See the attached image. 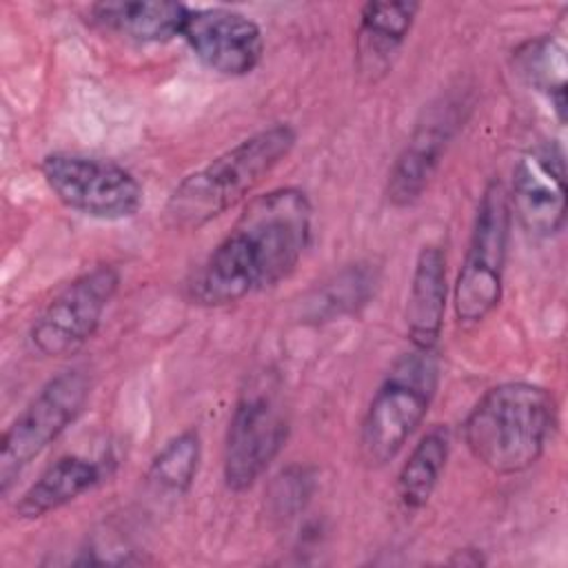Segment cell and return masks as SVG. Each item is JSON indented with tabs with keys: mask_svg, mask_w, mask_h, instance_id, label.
Returning a JSON list of instances; mask_svg holds the SVG:
<instances>
[{
	"mask_svg": "<svg viewBox=\"0 0 568 568\" xmlns=\"http://www.w3.org/2000/svg\"><path fill=\"white\" fill-rule=\"evenodd\" d=\"M515 73L541 93L559 122L566 118V53L564 47L550 38L541 36L535 40L524 42L513 53Z\"/></svg>",
	"mask_w": 568,
	"mask_h": 568,
	"instance_id": "ac0fdd59",
	"label": "cell"
},
{
	"mask_svg": "<svg viewBox=\"0 0 568 568\" xmlns=\"http://www.w3.org/2000/svg\"><path fill=\"white\" fill-rule=\"evenodd\" d=\"M375 268H371V264H353L317 291V297L311 302V315L315 320H333L335 315L357 311L375 293Z\"/></svg>",
	"mask_w": 568,
	"mask_h": 568,
	"instance_id": "ffe728a7",
	"label": "cell"
},
{
	"mask_svg": "<svg viewBox=\"0 0 568 568\" xmlns=\"http://www.w3.org/2000/svg\"><path fill=\"white\" fill-rule=\"evenodd\" d=\"M291 433V410L273 375L248 382L229 417L222 477L231 493L248 490L280 457Z\"/></svg>",
	"mask_w": 568,
	"mask_h": 568,
	"instance_id": "8992f818",
	"label": "cell"
},
{
	"mask_svg": "<svg viewBox=\"0 0 568 568\" xmlns=\"http://www.w3.org/2000/svg\"><path fill=\"white\" fill-rule=\"evenodd\" d=\"M564 151L555 142L524 151L513 166L508 191L510 213L537 240H550L566 226Z\"/></svg>",
	"mask_w": 568,
	"mask_h": 568,
	"instance_id": "8fae6325",
	"label": "cell"
},
{
	"mask_svg": "<svg viewBox=\"0 0 568 568\" xmlns=\"http://www.w3.org/2000/svg\"><path fill=\"white\" fill-rule=\"evenodd\" d=\"M91 395L89 375L73 366L53 375L16 415L0 439L2 495L84 410Z\"/></svg>",
	"mask_w": 568,
	"mask_h": 568,
	"instance_id": "52a82bcc",
	"label": "cell"
},
{
	"mask_svg": "<svg viewBox=\"0 0 568 568\" xmlns=\"http://www.w3.org/2000/svg\"><path fill=\"white\" fill-rule=\"evenodd\" d=\"M102 481V466L82 455H64L49 464L36 481L16 499L13 513L22 521L47 517Z\"/></svg>",
	"mask_w": 568,
	"mask_h": 568,
	"instance_id": "2e32d148",
	"label": "cell"
},
{
	"mask_svg": "<svg viewBox=\"0 0 568 568\" xmlns=\"http://www.w3.org/2000/svg\"><path fill=\"white\" fill-rule=\"evenodd\" d=\"M313 488V475L302 468V466H293L288 470H284L275 484H273V506L277 515H293L297 508L304 506L306 497L311 495Z\"/></svg>",
	"mask_w": 568,
	"mask_h": 568,
	"instance_id": "44dd1931",
	"label": "cell"
},
{
	"mask_svg": "<svg viewBox=\"0 0 568 568\" xmlns=\"http://www.w3.org/2000/svg\"><path fill=\"white\" fill-rule=\"evenodd\" d=\"M202 462V437L197 428H184L153 455L146 468V484L155 495L184 497L197 477Z\"/></svg>",
	"mask_w": 568,
	"mask_h": 568,
	"instance_id": "d6986e66",
	"label": "cell"
},
{
	"mask_svg": "<svg viewBox=\"0 0 568 568\" xmlns=\"http://www.w3.org/2000/svg\"><path fill=\"white\" fill-rule=\"evenodd\" d=\"M91 24L138 44L182 38L189 7L169 0H106L87 9Z\"/></svg>",
	"mask_w": 568,
	"mask_h": 568,
	"instance_id": "9a60e30c",
	"label": "cell"
},
{
	"mask_svg": "<svg viewBox=\"0 0 568 568\" xmlns=\"http://www.w3.org/2000/svg\"><path fill=\"white\" fill-rule=\"evenodd\" d=\"M419 9L422 4L413 0L362 4L355 29V69L364 82H379L388 75Z\"/></svg>",
	"mask_w": 568,
	"mask_h": 568,
	"instance_id": "4fadbf2b",
	"label": "cell"
},
{
	"mask_svg": "<svg viewBox=\"0 0 568 568\" xmlns=\"http://www.w3.org/2000/svg\"><path fill=\"white\" fill-rule=\"evenodd\" d=\"M118 288L120 271L113 264H98L73 277L33 320L31 348L47 359L80 351L95 335Z\"/></svg>",
	"mask_w": 568,
	"mask_h": 568,
	"instance_id": "9c48e42d",
	"label": "cell"
},
{
	"mask_svg": "<svg viewBox=\"0 0 568 568\" xmlns=\"http://www.w3.org/2000/svg\"><path fill=\"white\" fill-rule=\"evenodd\" d=\"M557 424L552 393L532 382L490 386L468 410L462 435L468 453L495 475L532 468Z\"/></svg>",
	"mask_w": 568,
	"mask_h": 568,
	"instance_id": "7a4b0ae2",
	"label": "cell"
},
{
	"mask_svg": "<svg viewBox=\"0 0 568 568\" xmlns=\"http://www.w3.org/2000/svg\"><path fill=\"white\" fill-rule=\"evenodd\" d=\"M448 304L446 253L437 244H424L415 257L404 308L406 335L413 348H437Z\"/></svg>",
	"mask_w": 568,
	"mask_h": 568,
	"instance_id": "5bb4252c",
	"label": "cell"
},
{
	"mask_svg": "<svg viewBox=\"0 0 568 568\" xmlns=\"http://www.w3.org/2000/svg\"><path fill=\"white\" fill-rule=\"evenodd\" d=\"M450 455V430L448 426L428 428L397 473L395 493L406 513L422 510L439 486L446 462Z\"/></svg>",
	"mask_w": 568,
	"mask_h": 568,
	"instance_id": "e0dca14e",
	"label": "cell"
},
{
	"mask_svg": "<svg viewBox=\"0 0 568 568\" xmlns=\"http://www.w3.org/2000/svg\"><path fill=\"white\" fill-rule=\"evenodd\" d=\"M513 213L508 191L490 180L479 195L470 237L453 284V311L462 326L481 324L501 302Z\"/></svg>",
	"mask_w": 568,
	"mask_h": 568,
	"instance_id": "5b68a950",
	"label": "cell"
},
{
	"mask_svg": "<svg viewBox=\"0 0 568 568\" xmlns=\"http://www.w3.org/2000/svg\"><path fill=\"white\" fill-rule=\"evenodd\" d=\"M313 235V204L297 186H280L248 200L231 231L189 282L200 306H229L286 280Z\"/></svg>",
	"mask_w": 568,
	"mask_h": 568,
	"instance_id": "6da1fadb",
	"label": "cell"
},
{
	"mask_svg": "<svg viewBox=\"0 0 568 568\" xmlns=\"http://www.w3.org/2000/svg\"><path fill=\"white\" fill-rule=\"evenodd\" d=\"M297 144V131L288 122L264 126L204 166L186 173L169 193L164 217L173 229H200L240 204Z\"/></svg>",
	"mask_w": 568,
	"mask_h": 568,
	"instance_id": "3957f363",
	"label": "cell"
},
{
	"mask_svg": "<svg viewBox=\"0 0 568 568\" xmlns=\"http://www.w3.org/2000/svg\"><path fill=\"white\" fill-rule=\"evenodd\" d=\"M464 118V102L455 98H439L424 109L388 169L386 197L395 209L413 206L426 193Z\"/></svg>",
	"mask_w": 568,
	"mask_h": 568,
	"instance_id": "30bf717a",
	"label": "cell"
},
{
	"mask_svg": "<svg viewBox=\"0 0 568 568\" xmlns=\"http://www.w3.org/2000/svg\"><path fill=\"white\" fill-rule=\"evenodd\" d=\"M40 173L62 206L91 220L122 222L144 204L140 180L113 160L53 151L40 160Z\"/></svg>",
	"mask_w": 568,
	"mask_h": 568,
	"instance_id": "ba28073f",
	"label": "cell"
},
{
	"mask_svg": "<svg viewBox=\"0 0 568 568\" xmlns=\"http://www.w3.org/2000/svg\"><path fill=\"white\" fill-rule=\"evenodd\" d=\"M442 379L437 348L402 353L373 393L359 426V455L379 468L397 457L426 419Z\"/></svg>",
	"mask_w": 568,
	"mask_h": 568,
	"instance_id": "277c9868",
	"label": "cell"
},
{
	"mask_svg": "<svg viewBox=\"0 0 568 568\" xmlns=\"http://www.w3.org/2000/svg\"><path fill=\"white\" fill-rule=\"evenodd\" d=\"M182 38L209 71L224 78L248 75L264 58L260 24L226 7H189Z\"/></svg>",
	"mask_w": 568,
	"mask_h": 568,
	"instance_id": "7c38bea8",
	"label": "cell"
}]
</instances>
